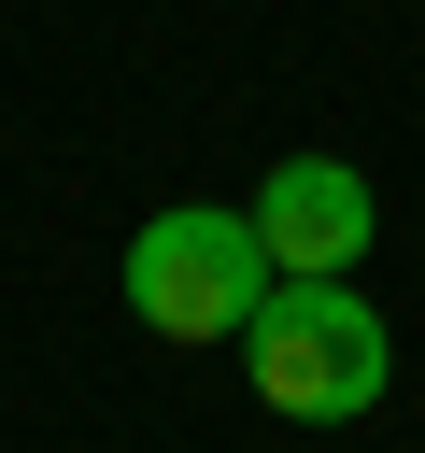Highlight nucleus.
<instances>
[{
  "label": "nucleus",
  "mask_w": 425,
  "mask_h": 453,
  "mask_svg": "<svg viewBox=\"0 0 425 453\" xmlns=\"http://www.w3.org/2000/svg\"><path fill=\"white\" fill-rule=\"evenodd\" d=\"M241 354H255V396L283 425H354L397 382V340H382V311L354 283H269L255 326H241Z\"/></svg>",
  "instance_id": "f257e3e1"
},
{
  "label": "nucleus",
  "mask_w": 425,
  "mask_h": 453,
  "mask_svg": "<svg viewBox=\"0 0 425 453\" xmlns=\"http://www.w3.org/2000/svg\"><path fill=\"white\" fill-rule=\"evenodd\" d=\"M255 297H269V255H255V226L227 198H184V212H156L128 241V311L156 340H241Z\"/></svg>",
  "instance_id": "f03ea898"
},
{
  "label": "nucleus",
  "mask_w": 425,
  "mask_h": 453,
  "mask_svg": "<svg viewBox=\"0 0 425 453\" xmlns=\"http://www.w3.org/2000/svg\"><path fill=\"white\" fill-rule=\"evenodd\" d=\"M241 226H255V255H269L283 283H340V269L368 255L382 212H368V170H340V156H283V170L255 184Z\"/></svg>",
  "instance_id": "7ed1b4c3"
}]
</instances>
